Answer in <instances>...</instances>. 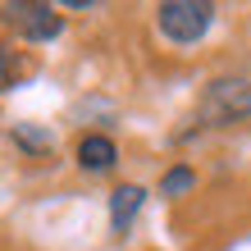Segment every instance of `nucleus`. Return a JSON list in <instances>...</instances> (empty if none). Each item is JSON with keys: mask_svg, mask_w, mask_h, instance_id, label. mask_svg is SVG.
<instances>
[{"mask_svg": "<svg viewBox=\"0 0 251 251\" xmlns=\"http://www.w3.org/2000/svg\"><path fill=\"white\" fill-rule=\"evenodd\" d=\"M251 119V78L224 73L210 78L197 96V128H233Z\"/></svg>", "mask_w": 251, "mask_h": 251, "instance_id": "obj_1", "label": "nucleus"}, {"mask_svg": "<svg viewBox=\"0 0 251 251\" xmlns=\"http://www.w3.org/2000/svg\"><path fill=\"white\" fill-rule=\"evenodd\" d=\"M9 142L19 146L23 155H50L55 151V137H50V128H41V124H14L9 128Z\"/></svg>", "mask_w": 251, "mask_h": 251, "instance_id": "obj_6", "label": "nucleus"}, {"mask_svg": "<svg viewBox=\"0 0 251 251\" xmlns=\"http://www.w3.org/2000/svg\"><path fill=\"white\" fill-rule=\"evenodd\" d=\"M0 23L19 41H32V46H46V41H55L64 32L60 5H46V0H5L0 5Z\"/></svg>", "mask_w": 251, "mask_h": 251, "instance_id": "obj_3", "label": "nucleus"}, {"mask_svg": "<svg viewBox=\"0 0 251 251\" xmlns=\"http://www.w3.org/2000/svg\"><path fill=\"white\" fill-rule=\"evenodd\" d=\"M192 187H197V169H192V165H169L165 174H160V197H165V201L187 197Z\"/></svg>", "mask_w": 251, "mask_h": 251, "instance_id": "obj_7", "label": "nucleus"}, {"mask_svg": "<svg viewBox=\"0 0 251 251\" xmlns=\"http://www.w3.org/2000/svg\"><path fill=\"white\" fill-rule=\"evenodd\" d=\"M73 160H78L82 174H110L119 165V146H114L110 132H82L78 146H73Z\"/></svg>", "mask_w": 251, "mask_h": 251, "instance_id": "obj_4", "label": "nucleus"}, {"mask_svg": "<svg viewBox=\"0 0 251 251\" xmlns=\"http://www.w3.org/2000/svg\"><path fill=\"white\" fill-rule=\"evenodd\" d=\"M215 5L210 0H160L155 5V27L174 46H197V41L215 27Z\"/></svg>", "mask_w": 251, "mask_h": 251, "instance_id": "obj_2", "label": "nucleus"}, {"mask_svg": "<svg viewBox=\"0 0 251 251\" xmlns=\"http://www.w3.org/2000/svg\"><path fill=\"white\" fill-rule=\"evenodd\" d=\"M14 78H19V55H14L5 41H0V92H9Z\"/></svg>", "mask_w": 251, "mask_h": 251, "instance_id": "obj_8", "label": "nucleus"}, {"mask_svg": "<svg viewBox=\"0 0 251 251\" xmlns=\"http://www.w3.org/2000/svg\"><path fill=\"white\" fill-rule=\"evenodd\" d=\"M142 205H146V187L142 183H119V187L110 192V228L119 233V238L137 224Z\"/></svg>", "mask_w": 251, "mask_h": 251, "instance_id": "obj_5", "label": "nucleus"}]
</instances>
